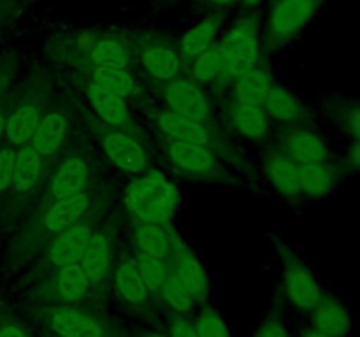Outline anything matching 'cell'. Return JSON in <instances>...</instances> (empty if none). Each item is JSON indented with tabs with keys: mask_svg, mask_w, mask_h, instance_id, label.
I'll use <instances>...</instances> for the list:
<instances>
[{
	"mask_svg": "<svg viewBox=\"0 0 360 337\" xmlns=\"http://www.w3.org/2000/svg\"><path fill=\"white\" fill-rule=\"evenodd\" d=\"M176 202V188L157 172L137 179L127 192V207L143 223L165 225L174 213Z\"/></svg>",
	"mask_w": 360,
	"mask_h": 337,
	"instance_id": "6da1fadb",
	"label": "cell"
},
{
	"mask_svg": "<svg viewBox=\"0 0 360 337\" xmlns=\"http://www.w3.org/2000/svg\"><path fill=\"white\" fill-rule=\"evenodd\" d=\"M221 53V74L227 81H236L255 69L260 53L259 32L252 20H239L232 25L218 44Z\"/></svg>",
	"mask_w": 360,
	"mask_h": 337,
	"instance_id": "7a4b0ae2",
	"label": "cell"
},
{
	"mask_svg": "<svg viewBox=\"0 0 360 337\" xmlns=\"http://www.w3.org/2000/svg\"><path fill=\"white\" fill-rule=\"evenodd\" d=\"M320 0H280L269 14V34L274 42H288L316 16Z\"/></svg>",
	"mask_w": 360,
	"mask_h": 337,
	"instance_id": "3957f363",
	"label": "cell"
},
{
	"mask_svg": "<svg viewBox=\"0 0 360 337\" xmlns=\"http://www.w3.org/2000/svg\"><path fill=\"white\" fill-rule=\"evenodd\" d=\"M283 293L297 311L309 312L326 291L306 263L292 258L287 262L283 272Z\"/></svg>",
	"mask_w": 360,
	"mask_h": 337,
	"instance_id": "277c9868",
	"label": "cell"
},
{
	"mask_svg": "<svg viewBox=\"0 0 360 337\" xmlns=\"http://www.w3.org/2000/svg\"><path fill=\"white\" fill-rule=\"evenodd\" d=\"M309 323L334 337H352L355 329V319L347 302L327 293L309 311Z\"/></svg>",
	"mask_w": 360,
	"mask_h": 337,
	"instance_id": "5b68a950",
	"label": "cell"
},
{
	"mask_svg": "<svg viewBox=\"0 0 360 337\" xmlns=\"http://www.w3.org/2000/svg\"><path fill=\"white\" fill-rule=\"evenodd\" d=\"M164 95L169 107H171L172 112H176V114L195 119V121L199 123L207 119L210 107H207L204 93L193 81L181 79V77H179V79H172L171 83L167 84V88H165Z\"/></svg>",
	"mask_w": 360,
	"mask_h": 337,
	"instance_id": "8992f818",
	"label": "cell"
},
{
	"mask_svg": "<svg viewBox=\"0 0 360 337\" xmlns=\"http://www.w3.org/2000/svg\"><path fill=\"white\" fill-rule=\"evenodd\" d=\"M48 326L56 337H105L97 318L74 308H58L49 315Z\"/></svg>",
	"mask_w": 360,
	"mask_h": 337,
	"instance_id": "52a82bcc",
	"label": "cell"
},
{
	"mask_svg": "<svg viewBox=\"0 0 360 337\" xmlns=\"http://www.w3.org/2000/svg\"><path fill=\"white\" fill-rule=\"evenodd\" d=\"M340 161H313V164H299V183L301 193L311 199H322L330 195L341 179Z\"/></svg>",
	"mask_w": 360,
	"mask_h": 337,
	"instance_id": "ba28073f",
	"label": "cell"
},
{
	"mask_svg": "<svg viewBox=\"0 0 360 337\" xmlns=\"http://www.w3.org/2000/svg\"><path fill=\"white\" fill-rule=\"evenodd\" d=\"M102 146H104V151L109 160L116 167L122 168V171L141 172L143 168H146V153L127 133L111 130V132H108L102 137Z\"/></svg>",
	"mask_w": 360,
	"mask_h": 337,
	"instance_id": "9c48e42d",
	"label": "cell"
},
{
	"mask_svg": "<svg viewBox=\"0 0 360 337\" xmlns=\"http://www.w3.org/2000/svg\"><path fill=\"white\" fill-rule=\"evenodd\" d=\"M285 147L297 164L334 160L330 144L327 143L326 137L313 130H295V132L288 133L285 139Z\"/></svg>",
	"mask_w": 360,
	"mask_h": 337,
	"instance_id": "30bf717a",
	"label": "cell"
},
{
	"mask_svg": "<svg viewBox=\"0 0 360 337\" xmlns=\"http://www.w3.org/2000/svg\"><path fill=\"white\" fill-rule=\"evenodd\" d=\"M91 235H94V230L88 225L77 223L69 227L67 230L60 232L58 239L49 248V263H53L58 269L60 267L70 265V263H77Z\"/></svg>",
	"mask_w": 360,
	"mask_h": 337,
	"instance_id": "8fae6325",
	"label": "cell"
},
{
	"mask_svg": "<svg viewBox=\"0 0 360 337\" xmlns=\"http://www.w3.org/2000/svg\"><path fill=\"white\" fill-rule=\"evenodd\" d=\"M172 274L181 281L183 286L192 293V297L197 302L206 300L207 293H210V277H207V272L202 267V263L199 262V258L193 253H178L174 258Z\"/></svg>",
	"mask_w": 360,
	"mask_h": 337,
	"instance_id": "7c38bea8",
	"label": "cell"
},
{
	"mask_svg": "<svg viewBox=\"0 0 360 337\" xmlns=\"http://www.w3.org/2000/svg\"><path fill=\"white\" fill-rule=\"evenodd\" d=\"M167 154L176 167L193 174H204L214 168V157L204 144L172 140L169 144Z\"/></svg>",
	"mask_w": 360,
	"mask_h": 337,
	"instance_id": "4fadbf2b",
	"label": "cell"
},
{
	"mask_svg": "<svg viewBox=\"0 0 360 337\" xmlns=\"http://www.w3.org/2000/svg\"><path fill=\"white\" fill-rule=\"evenodd\" d=\"M266 174L278 192L285 197L301 195L299 183V164L285 151V153H271L266 160Z\"/></svg>",
	"mask_w": 360,
	"mask_h": 337,
	"instance_id": "5bb4252c",
	"label": "cell"
},
{
	"mask_svg": "<svg viewBox=\"0 0 360 337\" xmlns=\"http://www.w3.org/2000/svg\"><path fill=\"white\" fill-rule=\"evenodd\" d=\"M77 263L86 272L90 284H95V286L101 284L108 274L109 263H111V246H109L108 237L94 232Z\"/></svg>",
	"mask_w": 360,
	"mask_h": 337,
	"instance_id": "9a60e30c",
	"label": "cell"
},
{
	"mask_svg": "<svg viewBox=\"0 0 360 337\" xmlns=\"http://www.w3.org/2000/svg\"><path fill=\"white\" fill-rule=\"evenodd\" d=\"M88 207H90V200L83 193L56 200V204L49 209L48 216L44 220L46 228L49 232L60 234V232L67 230L69 227L76 225L83 218V214L86 213Z\"/></svg>",
	"mask_w": 360,
	"mask_h": 337,
	"instance_id": "2e32d148",
	"label": "cell"
},
{
	"mask_svg": "<svg viewBox=\"0 0 360 337\" xmlns=\"http://www.w3.org/2000/svg\"><path fill=\"white\" fill-rule=\"evenodd\" d=\"M65 136L67 119L62 114H58V112H51V114L41 118L34 136H32L30 146L41 157H48V154H53L62 146Z\"/></svg>",
	"mask_w": 360,
	"mask_h": 337,
	"instance_id": "e0dca14e",
	"label": "cell"
},
{
	"mask_svg": "<svg viewBox=\"0 0 360 337\" xmlns=\"http://www.w3.org/2000/svg\"><path fill=\"white\" fill-rule=\"evenodd\" d=\"M88 171L86 165L81 158H69L62 164L60 171L56 172L51 185V197L55 200L67 199L81 193L86 185Z\"/></svg>",
	"mask_w": 360,
	"mask_h": 337,
	"instance_id": "ac0fdd59",
	"label": "cell"
},
{
	"mask_svg": "<svg viewBox=\"0 0 360 337\" xmlns=\"http://www.w3.org/2000/svg\"><path fill=\"white\" fill-rule=\"evenodd\" d=\"M86 97L90 100L91 107L95 109V112L111 125H122L127 116H129L123 98L115 95L112 91L105 90L104 86L97 84L95 81L88 84Z\"/></svg>",
	"mask_w": 360,
	"mask_h": 337,
	"instance_id": "d6986e66",
	"label": "cell"
},
{
	"mask_svg": "<svg viewBox=\"0 0 360 337\" xmlns=\"http://www.w3.org/2000/svg\"><path fill=\"white\" fill-rule=\"evenodd\" d=\"M134 244H136L137 253L164 260L174 249L169 232L157 223L139 225L136 228V234H134Z\"/></svg>",
	"mask_w": 360,
	"mask_h": 337,
	"instance_id": "ffe728a7",
	"label": "cell"
},
{
	"mask_svg": "<svg viewBox=\"0 0 360 337\" xmlns=\"http://www.w3.org/2000/svg\"><path fill=\"white\" fill-rule=\"evenodd\" d=\"M115 284L120 297L129 302V304H143V302H146L148 295H150V290L144 284L139 269H137L136 262H132V260H125V262L120 263L115 274Z\"/></svg>",
	"mask_w": 360,
	"mask_h": 337,
	"instance_id": "44dd1931",
	"label": "cell"
},
{
	"mask_svg": "<svg viewBox=\"0 0 360 337\" xmlns=\"http://www.w3.org/2000/svg\"><path fill=\"white\" fill-rule=\"evenodd\" d=\"M42 157L32 146H21L16 151L13 172V188L16 192H28L34 188L41 176Z\"/></svg>",
	"mask_w": 360,
	"mask_h": 337,
	"instance_id": "7402d4cb",
	"label": "cell"
},
{
	"mask_svg": "<svg viewBox=\"0 0 360 337\" xmlns=\"http://www.w3.org/2000/svg\"><path fill=\"white\" fill-rule=\"evenodd\" d=\"M271 74L266 69H253L236 79V102L246 105H262L267 91L273 86Z\"/></svg>",
	"mask_w": 360,
	"mask_h": 337,
	"instance_id": "603a6c76",
	"label": "cell"
},
{
	"mask_svg": "<svg viewBox=\"0 0 360 337\" xmlns=\"http://www.w3.org/2000/svg\"><path fill=\"white\" fill-rule=\"evenodd\" d=\"M39 121H41L39 111L34 105H23L16 109L6 123V139L9 146H27V143L32 140Z\"/></svg>",
	"mask_w": 360,
	"mask_h": 337,
	"instance_id": "cb8c5ba5",
	"label": "cell"
},
{
	"mask_svg": "<svg viewBox=\"0 0 360 337\" xmlns=\"http://www.w3.org/2000/svg\"><path fill=\"white\" fill-rule=\"evenodd\" d=\"M158 126H160L162 132L171 136L174 140L206 144L207 139H210V133L199 121L176 114V112H164L158 118Z\"/></svg>",
	"mask_w": 360,
	"mask_h": 337,
	"instance_id": "d4e9b609",
	"label": "cell"
},
{
	"mask_svg": "<svg viewBox=\"0 0 360 337\" xmlns=\"http://www.w3.org/2000/svg\"><path fill=\"white\" fill-rule=\"evenodd\" d=\"M90 279L79 263L60 267L56 274V291L67 304L79 302L90 290Z\"/></svg>",
	"mask_w": 360,
	"mask_h": 337,
	"instance_id": "484cf974",
	"label": "cell"
},
{
	"mask_svg": "<svg viewBox=\"0 0 360 337\" xmlns=\"http://www.w3.org/2000/svg\"><path fill=\"white\" fill-rule=\"evenodd\" d=\"M262 109L267 118L271 116L278 121H294L295 118L301 116L299 98L283 86H271L262 102Z\"/></svg>",
	"mask_w": 360,
	"mask_h": 337,
	"instance_id": "4316f807",
	"label": "cell"
},
{
	"mask_svg": "<svg viewBox=\"0 0 360 337\" xmlns=\"http://www.w3.org/2000/svg\"><path fill=\"white\" fill-rule=\"evenodd\" d=\"M232 121L238 132L248 139H262L269 128V119L262 105H246L236 102L232 109Z\"/></svg>",
	"mask_w": 360,
	"mask_h": 337,
	"instance_id": "83f0119b",
	"label": "cell"
},
{
	"mask_svg": "<svg viewBox=\"0 0 360 337\" xmlns=\"http://www.w3.org/2000/svg\"><path fill=\"white\" fill-rule=\"evenodd\" d=\"M329 111L345 139L360 143V98H334Z\"/></svg>",
	"mask_w": 360,
	"mask_h": 337,
	"instance_id": "f1b7e54d",
	"label": "cell"
},
{
	"mask_svg": "<svg viewBox=\"0 0 360 337\" xmlns=\"http://www.w3.org/2000/svg\"><path fill=\"white\" fill-rule=\"evenodd\" d=\"M220 30V20L217 16L204 18L202 21L190 28L181 39V51L186 56H197L211 48Z\"/></svg>",
	"mask_w": 360,
	"mask_h": 337,
	"instance_id": "f546056e",
	"label": "cell"
},
{
	"mask_svg": "<svg viewBox=\"0 0 360 337\" xmlns=\"http://www.w3.org/2000/svg\"><path fill=\"white\" fill-rule=\"evenodd\" d=\"M143 67L157 79H174L179 70V58L165 46H151L143 53Z\"/></svg>",
	"mask_w": 360,
	"mask_h": 337,
	"instance_id": "4dcf8cb0",
	"label": "cell"
},
{
	"mask_svg": "<svg viewBox=\"0 0 360 337\" xmlns=\"http://www.w3.org/2000/svg\"><path fill=\"white\" fill-rule=\"evenodd\" d=\"M158 295H162V298L167 302V305L176 312V315L181 316L192 312L193 305L197 304V300L192 297V293L183 286L181 281H179L172 272H169L167 279H165L164 286H162Z\"/></svg>",
	"mask_w": 360,
	"mask_h": 337,
	"instance_id": "1f68e13d",
	"label": "cell"
},
{
	"mask_svg": "<svg viewBox=\"0 0 360 337\" xmlns=\"http://www.w3.org/2000/svg\"><path fill=\"white\" fill-rule=\"evenodd\" d=\"M136 265L139 269L141 277H143L144 284L148 286V290L153 291V293H160L162 286H164L165 279L169 276V269L165 265L164 258H155V256L143 255V253H137L136 256Z\"/></svg>",
	"mask_w": 360,
	"mask_h": 337,
	"instance_id": "d6a6232c",
	"label": "cell"
},
{
	"mask_svg": "<svg viewBox=\"0 0 360 337\" xmlns=\"http://www.w3.org/2000/svg\"><path fill=\"white\" fill-rule=\"evenodd\" d=\"M95 83L104 86L105 90L112 91L118 97H127L134 88L132 76L122 67H97L94 74Z\"/></svg>",
	"mask_w": 360,
	"mask_h": 337,
	"instance_id": "836d02e7",
	"label": "cell"
},
{
	"mask_svg": "<svg viewBox=\"0 0 360 337\" xmlns=\"http://www.w3.org/2000/svg\"><path fill=\"white\" fill-rule=\"evenodd\" d=\"M199 337H232L224 316L213 308H204L193 322Z\"/></svg>",
	"mask_w": 360,
	"mask_h": 337,
	"instance_id": "e575fe53",
	"label": "cell"
},
{
	"mask_svg": "<svg viewBox=\"0 0 360 337\" xmlns=\"http://www.w3.org/2000/svg\"><path fill=\"white\" fill-rule=\"evenodd\" d=\"M221 74V53L218 46H211L206 51L195 56L193 62V77L200 83L213 81Z\"/></svg>",
	"mask_w": 360,
	"mask_h": 337,
	"instance_id": "d590c367",
	"label": "cell"
},
{
	"mask_svg": "<svg viewBox=\"0 0 360 337\" xmlns=\"http://www.w3.org/2000/svg\"><path fill=\"white\" fill-rule=\"evenodd\" d=\"M91 62L97 67H122L127 69L129 56L125 48L115 41H102L91 51Z\"/></svg>",
	"mask_w": 360,
	"mask_h": 337,
	"instance_id": "8d00e7d4",
	"label": "cell"
},
{
	"mask_svg": "<svg viewBox=\"0 0 360 337\" xmlns=\"http://www.w3.org/2000/svg\"><path fill=\"white\" fill-rule=\"evenodd\" d=\"M338 161H340L343 172H350V174L360 178V143H357V140H347V146H345L343 153H341Z\"/></svg>",
	"mask_w": 360,
	"mask_h": 337,
	"instance_id": "74e56055",
	"label": "cell"
},
{
	"mask_svg": "<svg viewBox=\"0 0 360 337\" xmlns=\"http://www.w3.org/2000/svg\"><path fill=\"white\" fill-rule=\"evenodd\" d=\"M14 158H16V151L13 150V146H6L0 150V192L11 188L13 185Z\"/></svg>",
	"mask_w": 360,
	"mask_h": 337,
	"instance_id": "f35d334b",
	"label": "cell"
},
{
	"mask_svg": "<svg viewBox=\"0 0 360 337\" xmlns=\"http://www.w3.org/2000/svg\"><path fill=\"white\" fill-rule=\"evenodd\" d=\"M253 337H295L280 319H267L255 330Z\"/></svg>",
	"mask_w": 360,
	"mask_h": 337,
	"instance_id": "ab89813d",
	"label": "cell"
},
{
	"mask_svg": "<svg viewBox=\"0 0 360 337\" xmlns=\"http://www.w3.org/2000/svg\"><path fill=\"white\" fill-rule=\"evenodd\" d=\"M169 337H199V336H197L195 325H193L190 319H186L185 316L178 315L176 318H172L171 333H169Z\"/></svg>",
	"mask_w": 360,
	"mask_h": 337,
	"instance_id": "60d3db41",
	"label": "cell"
},
{
	"mask_svg": "<svg viewBox=\"0 0 360 337\" xmlns=\"http://www.w3.org/2000/svg\"><path fill=\"white\" fill-rule=\"evenodd\" d=\"M0 337H32L28 330L9 316H0Z\"/></svg>",
	"mask_w": 360,
	"mask_h": 337,
	"instance_id": "b9f144b4",
	"label": "cell"
},
{
	"mask_svg": "<svg viewBox=\"0 0 360 337\" xmlns=\"http://www.w3.org/2000/svg\"><path fill=\"white\" fill-rule=\"evenodd\" d=\"M297 337H334V336H330V333H327V332H323V330L316 329L315 325H311V323H309V325L302 326Z\"/></svg>",
	"mask_w": 360,
	"mask_h": 337,
	"instance_id": "7bdbcfd3",
	"label": "cell"
},
{
	"mask_svg": "<svg viewBox=\"0 0 360 337\" xmlns=\"http://www.w3.org/2000/svg\"><path fill=\"white\" fill-rule=\"evenodd\" d=\"M6 123L7 118L0 112V140H2V137H6Z\"/></svg>",
	"mask_w": 360,
	"mask_h": 337,
	"instance_id": "ee69618b",
	"label": "cell"
},
{
	"mask_svg": "<svg viewBox=\"0 0 360 337\" xmlns=\"http://www.w3.org/2000/svg\"><path fill=\"white\" fill-rule=\"evenodd\" d=\"M210 2L214 4V6H229V4H234L238 0H210Z\"/></svg>",
	"mask_w": 360,
	"mask_h": 337,
	"instance_id": "f6af8a7d",
	"label": "cell"
},
{
	"mask_svg": "<svg viewBox=\"0 0 360 337\" xmlns=\"http://www.w3.org/2000/svg\"><path fill=\"white\" fill-rule=\"evenodd\" d=\"M262 0H245L246 6H257V4H260Z\"/></svg>",
	"mask_w": 360,
	"mask_h": 337,
	"instance_id": "bcb514c9",
	"label": "cell"
},
{
	"mask_svg": "<svg viewBox=\"0 0 360 337\" xmlns=\"http://www.w3.org/2000/svg\"><path fill=\"white\" fill-rule=\"evenodd\" d=\"M144 337H169V336H164V333H148V336Z\"/></svg>",
	"mask_w": 360,
	"mask_h": 337,
	"instance_id": "7dc6e473",
	"label": "cell"
},
{
	"mask_svg": "<svg viewBox=\"0 0 360 337\" xmlns=\"http://www.w3.org/2000/svg\"><path fill=\"white\" fill-rule=\"evenodd\" d=\"M320 2H322V0H320Z\"/></svg>",
	"mask_w": 360,
	"mask_h": 337,
	"instance_id": "c3c4849f",
	"label": "cell"
}]
</instances>
